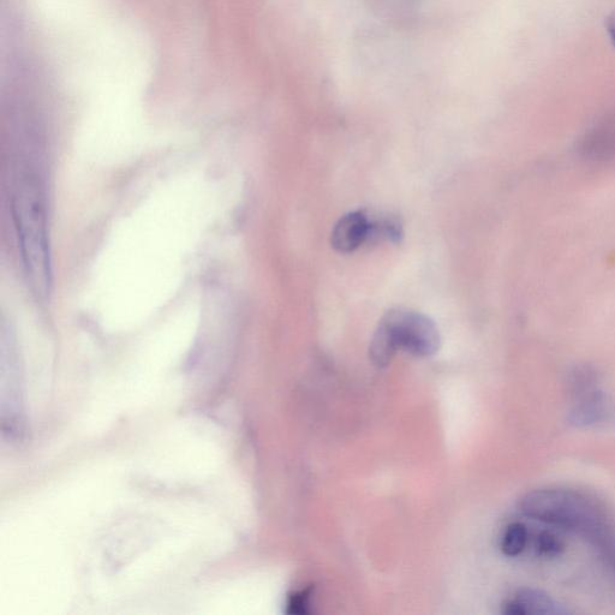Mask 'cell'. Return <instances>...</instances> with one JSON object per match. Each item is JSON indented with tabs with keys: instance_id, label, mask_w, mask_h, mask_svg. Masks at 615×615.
<instances>
[{
	"instance_id": "8",
	"label": "cell",
	"mask_w": 615,
	"mask_h": 615,
	"mask_svg": "<svg viewBox=\"0 0 615 615\" xmlns=\"http://www.w3.org/2000/svg\"><path fill=\"white\" fill-rule=\"evenodd\" d=\"M397 351V346L394 344L390 332L386 330L384 325L379 324L372 343H370V358L376 366L386 367Z\"/></svg>"
},
{
	"instance_id": "5",
	"label": "cell",
	"mask_w": 615,
	"mask_h": 615,
	"mask_svg": "<svg viewBox=\"0 0 615 615\" xmlns=\"http://www.w3.org/2000/svg\"><path fill=\"white\" fill-rule=\"evenodd\" d=\"M369 230L370 218L367 213L362 211L348 213L334 226L332 247L343 254L354 252L369 240Z\"/></svg>"
},
{
	"instance_id": "6",
	"label": "cell",
	"mask_w": 615,
	"mask_h": 615,
	"mask_svg": "<svg viewBox=\"0 0 615 615\" xmlns=\"http://www.w3.org/2000/svg\"><path fill=\"white\" fill-rule=\"evenodd\" d=\"M503 612L506 615H539L560 614L564 611L542 591L522 589L505 603Z\"/></svg>"
},
{
	"instance_id": "13",
	"label": "cell",
	"mask_w": 615,
	"mask_h": 615,
	"mask_svg": "<svg viewBox=\"0 0 615 615\" xmlns=\"http://www.w3.org/2000/svg\"><path fill=\"white\" fill-rule=\"evenodd\" d=\"M597 549H599L602 558L605 559L606 564L615 576V533L607 537Z\"/></svg>"
},
{
	"instance_id": "1",
	"label": "cell",
	"mask_w": 615,
	"mask_h": 615,
	"mask_svg": "<svg viewBox=\"0 0 615 615\" xmlns=\"http://www.w3.org/2000/svg\"><path fill=\"white\" fill-rule=\"evenodd\" d=\"M43 183L34 172H23L11 201L23 267L33 294L46 301L52 288L49 224Z\"/></svg>"
},
{
	"instance_id": "7",
	"label": "cell",
	"mask_w": 615,
	"mask_h": 615,
	"mask_svg": "<svg viewBox=\"0 0 615 615\" xmlns=\"http://www.w3.org/2000/svg\"><path fill=\"white\" fill-rule=\"evenodd\" d=\"M581 153L585 159L608 160L615 157V119L600 125L584 137Z\"/></svg>"
},
{
	"instance_id": "3",
	"label": "cell",
	"mask_w": 615,
	"mask_h": 615,
	"mask_svg": "<svg viewBox=\"0 0 615 615\" xmlns=\"http://www.w3.org/2000/svg\"><path fill=\"white\" fill-rule=\"evenodd\" d=\"M380 324L390 332L398 350L417 357H429L439 349L438 328L426 315L408 309H392Z\"/></svg>"
},
{
	"instance_id": "11",
	"label": "cell",
	"mask_w": 615,
	"mask_h": 615,
	"mask_svg": "<svg viewBox=\"0 0 615 615\" xmlns=\"http://www.w3.org/2000/svg\"><path fill=\"white\" fill-rule=\"evenodd\" d=\"M536 549L537 553L542 555V557L555 558L564 552L565 545L559 536L549 533V531H543L537 537Z\"/></svg>"
},
{
	"instance_id": "12",
	"label": "cell",
	"mask_w": 615,
	"mask_h": 615,
	"mask_svg": "<svg viewBox=\"0 0 615 615\" xmlns=\"http://www.w3.org/2000/svg\"><path fill=\"white\" fill-rule=\"evenodd\" d=\"M310 596H312V588L298 591L292 594L288 602V613L297 615H306L309 613Z\"/></svg>"
},
{
	"instance_id": "9",
	"label": "cell",
	"mask_w": 615,
	"mask_h": 615,
	"mask_svg": "<svg viewBox=\"0 0 615 615\" xmlns=\"http://www.w3.org/2000/svg\"><path fill=\"white\" fill-rule=\"evenodd\" d=\"M370 218V230L368 241H390L399 242L403 237V228L396 217L385 216L373 219Z\"/></svg>"
},
{
	"instance_id": "10",
	"label": "cell",
	"mask_w": 615,
	"mask_h": 615,
	"mask_svg": "<svg viewBox=\"0 0 615 615\" xmlns=\"http://www.w3.org/2000/svg\"><path fill=\"white\" fill-rule=\"evenodd\" d=\"M529 542V533L523 523H512L506 528L501 539V551L507 557H517L521 555Z\"/></svg>"
},
{
	"instance_id": "2",
	"label": "cell",
	"mask_w": 615,
	"mask_h": 615,
	"mask_svg": "<svg viewBox=\"0 0 615 615\" xmlns=\"http://www.w3.org/2000/svg\"><path fill=\"white\" fill-rule=\"evenodd\" d=\"M519 507L525 516L572 531L596 547L615 531L606 507L591 495L573 489H537L525 495Z\"/></svg>"
},
{
	"instance_id": "4",
	"label": "cell",
	"mask_w": 615,
	"mask_h": 615,
	"mask_svg": "<svg viewBox=\"0 0 615 615\" xmlns=\"http://www.w3.org/2000/svg\"><path fill=\"white\" fill-rule=\"evenodd\" d=\"M571 387L577 398L571 420L578 426L595 425L609 416V405L597 387V376L593 369H575L571 376Z\"/></svg>"
},
{
	"instance_id": "14",
	"label": "cell",
	"mask_w": 615,
	"mask_h": 615,
	"mask_svg": "<svg viewBox=\"0 0 615 615\" xmlns=\"http://www.w3.org/2000/svg\"><path fill=\"white\" fill-rule=\"evenodd\" d=\"M607 31L609 34V38H611L615 46V10L613 11L612 15L608 17Z\"/></svg>"
}]
</instances>
